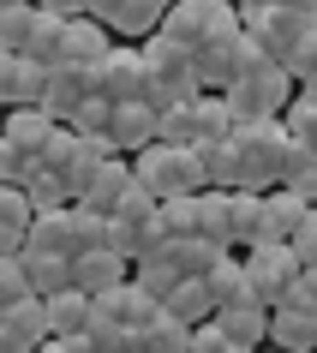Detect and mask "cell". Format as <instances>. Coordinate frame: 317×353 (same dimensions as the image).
Returning <instances> with one entry per match:
<instances>
[{
    "instance_id": "6da1fadb",
    "label": "cell",
    "mask_w": 317,
    "mask_h": 353,
    "mask_svg": "<svg viewBox=\"0 0 317 353\" xmlns=\"http://www.w3.org/2000/svg\"><path fill=\"white\" fill-rule=\"evenodd\" d=\"M162 37L186 42L192 54H204L216 42L240 37V6L234 0H180V6H168V19H162Z\"/></svg>"
},
{
    "instance_id": "7a4b0ae2",
    "label": "cell",
    "mask_w": 317,
    "mask_h": 353,
    "mask_svg": "<svg viewBox=\"0 0 317 353\" xmlns=\"http://www.w3.org/2000/svg\"><path fill=\"white\" fill-rule=\"evenodd\" d=\"M222 96H227V108L240 114V120H281L287 102L299 96V78L287 72V66H276V60H263V66L240 72Z\"/></svg>"
},
{
    "instance_id": "3957f363",
    "label": "cell",
    "mask_w": 317,
    "mask_h": 353,
    "mask_svg": "<svg viewBox=\"0 0 317 353\" xmlns=\"http://www.w3.org/2000/svg\"><path fill=\"white\" fill-rule=\"evenodd\" d=\"M132 174H138L156 198H186V192H204L198 150H192V144H168V138H156L150 150H138V156H132Z\"/></svg>"
},
{
    "instance_id": "277c9868",
    "label": "cell",
    "mask_w": 317,
    "mask_h": 353,
    "mask_svg": "<svg viewBox=\"0 0 317 353\" xmlns=\"http://www.w3.org/2000/svg\"><path fill=\"white\" fill-rule=\"evenodd\" d=\"M294 144L281 120H240L234 126V150H240V186L234 192H269L276 186L281 150Z\"/></svg>"
},
{
    "instance_id": "5b68a950",
    "label": "cell",
    "mask_w": 317,
    "mask_h": 353,
    "mask_svg": "<svg viewBox=\"0 0 317 353\" xmlns=\"http://www.w3.org/2000/svg\"><path fill=\"white\" fill-rule=\"evenodd\" d=\"M245 276H252V294L263 299V305H281L287 299V288H294V276L305 270V263L294 258V245L281 240H263V245H245Z\"/></svg>"
},
{
    "instance_id": "8992f818",
    "label": "cell",
    "mask_w": 317,
    "mask_h": 353,
    "mask_svg": "<svg viewBox=\"0 0 317 353\" xmlns=\"http://www.w3.org/2000/svg\"><path fill=\"white\" fill-rule=\"evenodd\" d=\"M240 24H245V37L258 42L263 54L276 60V66H287V54L299 48V37H305V12H287L281 0H269V6H252V12H240Z\"/></svg>"
},
{
    "instance_id": "52a82bcc",
    "label": "cell",
    "mask_w": 317,
    "mask_h": 353,
    "mask_svg": "<svg viewBox=\"0 0 317 353\" xmlns=\"http://www.w3.org/2000/svg\"><path fill=\"white\" fill-rule=\"evenodd\" d=\"M90 84H96V96H108V102H144V96H150L144 48H138V42H120V48L90 72Z\"/></svg>"
},
{
    "instance_id": "ba28073f",
    "label": "cell",
    "mask_w": 317,
    "mask_h": 353,
    "mask_svg": "<svg viewBox=\"0 0 317 353\" xmlns=\"http://www.w3.org/2000/svg\"><path fill=\"white\" fill-rule=\"evenodd\" d=\"M42 90H48V66L0 48V108H37Z\"/></svg>"
},
{
    "instance_id": "9c48e42d",
    "label": "cell",
    "mask_w": 317,
    "mask_h": 353,
    "mask_svg": "<svg viewBox=\"0 0 317 353\" xmlns=\"http://www.w3.org/2000/svg\"><path fill=\"white\" fill-rule=\"evenodd\" d=\"M108 138L120 156H138L162 138V114L150 108V102H114V120H108Z\"/></svg>"
},
{
    "instance_id": "30bf717a",
    "label": "cell",
    "mask_w": 317,
    "mask_h": 353,
    "mask_svg": "<svg viewBox=\"0 0 317 353\" xmlns=\"http://www.w3.org/2000/svg\"><path fill=\"white\" fill-rule=\"evenodd\" d=\"M120 48V37H114L102 19H90V12H78V19H66V60L72 66H84V72H96L102 60Z\"/></svg>"
},
{
    "instance_id": "8fae6325",
    "label": "cell",
    "mask_w": 317,
    "mask_h": 353,
    "mask_svg": "<svg viewBox=\"0 0 317 353\" xmlns=\"http://www.w3.org/2000/svg\"><path fill=\"white\" fill-rule=\"evenodd\" d=\"M120 281H132V258H120L114 245H96V252H84V258H72V288L78 294H108V288H120Z\"/></svg>"
},
{
    "instance_id": "7c38bea8",
    "label": "cell",
    "mask_w": 317,
    "mask_h": 353,
    "mask_svg": "<svg viewBox=\"0 0 317 353\" xmlns=\"http://www.w3.org/2000/svg\"><path fill=\"white\" fill-rule=\"evenodd\" d=\"M90 72H84V66H72V60H60V66H48V90H42V108L54 114V120H66V126H72V114L84 108V102H90Z\"/></svg>"
},
{
    "instance_id": "4fadbf2b",
    "label": "cell",
    "mask_w": 317,
    "mask_h": 353,
    "mask_svg": "<svg viewBox=\"0 0 317 353\" xmlns=\"http://www.w3.org/2000/svg\"><path fill=\"white\" fill-rule=\"evenodd\" d=\"M60 126H66V120H54L42 102H37V108H6V144H19L30 162H42V156H48V144H54Z\"/></svg>"
},
{
    "instance_id": "5bb4252c",
    "label": "cell",
    "mask_w": 317,
    "mask_h": 353,
    "mask_svg": "<svg viewBox=\"0 0 317 353\" xmlns=\"http://www.w3.org/2000/svg\"><path fill=\"white\" fill-rule=\"evenodd\" d=\"M222 335H234L240 347H269V305H258V299H245V305H216V317H209Z\"/></svg>"
},
{
    "instance_id": "9a60e30c",
    "label": "cell",
    "mask_w": 317,
    "mask_h": 353,
    "mask_svg": "<svg viewBox=\"0 0 317 353\" xmlns=\"http://www.w3.org/2000/svg\"><path fill=\"white\" fill-rule=\"evenodd\" d=\"M126 186H132V162H126V156H108V162L90 174V186L78 192V204L96 210V216H114L120 198H126Z\"/></svg>"
},
{
    "instance_id": "2e32d148",
    "label": "cell",
    "mask_w": 317,
    "mask_h": 353,
    "mask_svg": "<svg viewBox=\"0 0 317 353\" xmlns=\"http://www.w3.org/2000/svg\"><path fill=\"white\" fill-rule=\"evenodd\" d=\"M269 347H281V353H317V312L269 305Z\"/></svg>"
},
{
    "instance_id": "e0dca14e",
    "label": "cell",
    "mask_w": 317,
    "mask_h": 353,
    "mask_svg": "<svg viewBox=\"0 0 317 353\" xmlns=\"http://www.w3.org/2000/svg\"><path fill=\"white\" fill-rule=\"evenodd\" d=\"M305 210H311V204H305L299 192L269 186V192H263V240H281V245H287V240L299 234V222H305ZM263 240H258V245H263Z\"/></svg>"
},
{
    "instance_id": "ac0fdd59",
    "label": "cell",
    "mask_w": 317,
    "mask_h": 353,
    "mask_svg": "<svg viewBox=\"0 0 317 353\" xmlns=\"http://www.w3.org/2000/svg\"><path fill=\"white\" fill-rule=\"evenodd\" d=\"M162 312H168L174 323H186V330H198V323H209V317H216V299H209L204 276H186V281H180V288H174L168 299H162Z\"/></svg>"
},
{
    "instance_id": "d6986e66",
    "label": "cell",
    "mask_w": 317,
    "mask_h": 353,
    "mask_svg": "<svg viewBox=\"0 0 317 353\" xmlns=\"http://www.w3.org/2000/svg\"><path fill=\"white\" fill-rule=\"evenodd\" d=\"M0 317H6V330H12V341H19L24 353H37L42 341H54V335H48V305H42L37 294L19 299V305H6Z\"/></svg>"
},
{
    "instance_id": "ffe728a7",
    "label": "cell",
    "mask_w": 317,
    "mask_h": 353,
    "mask_svg": "<svg viewBox=\"0 0 317 353\" xmlns=\"http://www.w3.org/2000/svg\"><path fill=\"white\" fill-rule=\"evenodd\" d=\"M198 234H204V240L234 245V192H222V186H204V192H198ZM234 252H240V245H234Z\"/></svg>"
},
{
    "instance_id": "44dd1931",
    "label": "cell",
    "mask_w": 317,
    "mask_h": 353,
    "mask_svg": "<svg viewBox=\"0 0 317 353\" xmlns=\"http://www.w3.org/2000/svg\"><path fill=\"white\" fill-rule=\"evenodd\" d=\"M42 305H48V335H54V341H72V335L90 330V294L66 288V294L42 299Z\"/></svg>"
},
{
    "instance_id": "7402d4cb",
    "label": "cell",
    "mask_w": 317,
    "mask_h": 353,
    "mask_svg": "<svg viewBox=\"0 0 317 353\" xmlns=\"http://www.w3.org/2000/svg\"><path fill=\"white\" fill-rule=\"evenodd\" d=\"M276 186H287V192H299L305 204H317V150H305V144H299V138H294V144L281 150Z\"/></svg>"
},
{
    "instance_id": "603a6c76",
    "label": "cell",
    "mask_w": 317,
    "mask_h": 353,
    "mask_svg": "<svg viewBox=\"0 0 317 353\" xmlns=\"http://www.w3.org/2000/svg\"><path fill=\"white\" fill-rule=\"evenodd\" d=\"M204 288H209L216 305H245V299H258V294H252V276H245V258H234V252L204 276ZM258 305H263V299H258Z\"/></svg>"
},
{
    "instance_id": "cb8c5ba5",
    "label": "cell",
    "mask_w": 317,
    "mask_h": 353,
    "mask_svg": "<svg viewBox=\"0 0 317 353\" xmlns=\"http://www.w3.org/2000/svg\"><path fill=\"white\" fill-rule=\"evenodd\" d=\"M192 150H198V168H204V186H222V192L240 186V150H234V138H209V144H192Z\"/></svg>"
},
{
    "instance_id": "d4e9b609",
    "label": "cell",
    "mask_w": 317,
    "mask_h": 353,
    "mask_svg": "<svg viewBox=\"0 0 317 353\" xmlns=\"http://www.w3.org/2000/svg\"><path fill=\"white\" fill-rule=\"evenodd\" d=\"M132 281H138V288H144V294H156V299H168L174 288H180V263H174V252L168 245H162V252H144V258L132 263Z\"/></svg>"
},
{
    "instance_id": "484cf974",
    "label": "cell",
    "mask_w": 317,
    "mask_h": 353,
    "mask_svg": "<svg viewBox=\"0 0 317 353\" xmlns=\"http://www.w3.org/2000/svg\"><path fill=\"white\" fill-rule=\"evenodd\" d=\"M162 19H168L162 0H126L120 19H114V37H120V42H150L156 30H162Z\"/></svg>"
},
{
    "instance_id": "4316f807",
    "label": "cell",
    "mask_w": 317,
    "mask_h": 353,
    "mask_svg": "<svg viewBox=\"0 0 317 353\" xmlns=\"http://www.w3.org/2000/svg\"><path fill=\"white\" fill-rule=\"evenodd\" d=\"M24 270H30V288L37 299H54L72 288V258H54V252H24Z\"/></svg>"
},
{
    "instance_id": "83f0119b",
    "label": "cell",
    "mask_w": 317,
    "mask_h": 353,
    "mask_svg": "<svg viewBox=\"0 0 317 353\" xmlns=\"http://www.w3.org/2000/svg\"><path fill=\"white\" fill-rule=\"evenodd\" d=\"M168 252H174V263H180V276H209V270H216V263H222L234 245L192 234V240H168Z\"/></svg>"
},
{
    "instance_id": "f1b7e54d",
    "label": "cell",
    "mask_w": 317,
    "mask_h": 353,
    "mask_svg": "<svg viewBox=\"0 0 317 353\" xmlns=\"http://www.w3.org/2000/svg\"><path fill=\"white\" fill-rule=\"evenodd\" d=\"M192 114H198V144H209V138H234V126H240V114L227 108L222 90H204L198 102H192Z\"/></svg>"
},
{
    "instance_id": "f546056e",
    "label": "cell",
    "mask_w": 317,
    "mask_h": 353,
    "mask_svg": "<svg viewBox=\"0 0 317 353\" xmlns=\"http://www.w3.org/2000/svg\"><path fill=\"white\" fill-rule=\"evenodd\" d=\"M24 54L37 60V66H60L66 60V19H54V12L37 6V30H30V48Z\"/></svg>"
},
{
    "instance_id": "4dcf8cb0",
    "label": "cell",
    "mask_w": 317,
    "mask_h": 353,
    "mask_svg": "<svg viewBox=\"0 0 317 353\" xmlns=\"http://www.w3.org/2000/svg\"><path fill=\"white\" fill-rule=\"evenodd\" d=\"M132 353H192V330H186V323H174V317L162 312L156 323H144V330H138Z\"/></svg>"
},
{
    "instance_id": "1f68e13d",
    "label": "cell",
    "mask_w": 317,
    "mask_h": 353,
    "mask_svg": "<svg viewBox=\"0 0 317 353\" xmlns=\"http://www.w3.org/2000/svg\"><path fill=\"white\" fill-rule=\"evenodd\" d=\"M24 198H30L37 216H48V210H66V204H72V186H66L60 168H37V174L24 180Z\"/></svg>"
},
{
    "instance_id": "d6a6232c",
    "label": "cell",
    "mask_w": 317,
    "mask_h": 353,
    "mask_svg": "<svg viewBox=\"0 0 317 353\" xmlns=\"http://www.w3.org/2000/svg\"><path fill=\"white\" fill-rule=\"evenodd\" d=\"M30 30H37V0L0 6V48H6V54H24V48H30Z\"/></svg>"
},
{
    "instance_id": "836d02e7",
    "label": "cell",
    "mask_w": 317,
    "mask_h": 353,
    "mask_svg": "<svg viewBox=\"0 0 317 353\" xmlns=\"http://www.w3.org/2000/svg\"><path fill=\"white\" fill-rule=\"evenodd\" d=\"M263 240V192H234V245H258Z\"/></svg>"
},
{
    "instance_id": "e575fe53",
    "label": "cell",
    "mask_w": 317,
    "mask_h": 353,
    "mask_svg": "<svg viewBox=\"0 0 317 353\" xmlns=\"http://www.w3.org/2000/svg\"><path fill=\"white\" fill-rule=\"evenodd\" d=\"M156 222H162L168 240H192V234H198V192H186V198H162Z\"/></svg>"
},
{
    "instance_id": "d590c367",
    "label": "cell",
    "mask_w": 317,
    "mask_h": 353,
    "mask_svg": "<svg viewBox=\"0 0 317 353\" xmlns=\"http://www.w3.org/2000/svg\"><path fill=\"white\" fill-rule=\"evenodd\" d=\"M281 126H287V138H299L305 150H317V102L305 90L287 102V114H281Z\"/></svg>"
},
{
    "instance_id": "8d00e7d4",
    "label": "cell",
    "mask_w": 317,
    "mask_h": 353,
    "mask_svg": "<svg viewBox=\"0 0 317 353\" xmlns=\"http://www.w3.org/2000/svg\"><path fill=\"white\" fill-rule=\"evenodd\" d=\"M37 288H30V270H24V252L19 258H0V312L6 305H19V299H30Z\"/></svg>"
},
{
    "instance_id": "74e56055",
    "label": "cell",
    "mask_w": 317,
    "mask_h": 353,
    "mask_svg": "<svg viewBox=\"0 0 317 353\" xmlns=\"http://www.w3.org/2000/svg\"><path fill=\"white\" fill-rule=\"evenodd\" d=\"M162 138H168V144H198V114H192V102L162 108Z\"/></svg>"
},
{
    "instance_id": "f35d334b",
    "label": "cell",
    "mask_w": 317,
    "mask_h": 353,
    "mask_svg": "<svg viewBox=\"0 0 317 353\" xmlns=\"http://www.w3.org/2000/svg\"><path fill=\"white\" fill-rule=\"evenodd\" d=\"M30 174H37V162H30L19 144H6V138H0V180H6V186H24Z\"/></svg>"
},
{
    "instance_id": "ab89813d",
    "label": "cell",
    "mask_w": 317,
    "mask_h": 353,
    "mask_svg": "<svg viewBox=\"0 0 317 353\" xmlns=\"http://www.w3.org/2000/svg\"><path fill=\"white\" fill-rule=\"evenodd\" d=\"M108 120H114V102L90 90V102H84V108L72 114V132H108Z\"/></svg>"
},
{
    "instance_id": "60d3db41",
    "label": "cell",
    "mask_w": 317,
    "mask_h": 353,
    "mask_svg": "<svg viewBox=\"0 0 317 353\" xmlns=\"http://www.w3.org/2000/svg\"><path fill=\"white\" fill-rule=\"evenodd\" d=\"M192 353H252V347H240V341L222 335L216 323H198V330H192Z\"/></svg>"
},
{
    "instance_id": "b9f144b4",
    "label": "cell",
    "mask_w": 317,
    "mask_h": 353,
    "mask_svg": "<svg viewBox=\"0 0 317 353\" xmlns=\"http://www.w3.org/2000/svg\"><path fill=\"white\" fill-rule=\"evenodd\" d=\"M311 66H317V19L305 24V37H299V48H294V54H287V72H294L299 84L311 78Z\"/></svg>"
},
{
    "instance_id": "7bdbcfd3",
    "label": "cell",
    "mask_w": 317,
    "mask_h": 353,
    "mask_svg": "<svg viewBox=\"0 0 317 353\" xmlns=\"http://www.w3.org/2000/svg\"><path fill=\"white\" fill-rule=\"evenodd\" d=\"M287 245H294V258L305 263V270H311V263H317V204L305 210V222H299V234H294V240H287Z\"/></svg>"
},
{
    "instance_id": "ee69618b",
    "label": "cell",
    "mask_w": 317,
    "mask_h": 353,
    "mask_svg": "<svg viewBox=\"0 0 317 353\" xmlns=\"http://www.w3.org/2000/svg\"><path fill=\"white\" fill-rule=\"evenodd\" d=\"M24 240H30V228H12L6 216H0V258H19Z\"/></svg>"
},
{
    "instance_id": "f6af8a7d",
    "label": "cell",
    "mask_w": 317,
    "mask_h": 353,
    "mask_svg": "<svg viewBox=\"0 0 317 353\" xmlns=\"http://www.w3.org/2000/svg\"><path fill=\"white\" fill-rule=\"evenodd\" d=\"M120 6H126V0H84V12H90V19H102L114 30V19H120Z\"/></svg>"
},
{
    "instance_id": "bcb514c9",
    "label": "cell",
    "mask_w": 317,
    "mask_h": 353,
    "mask_svg": "<svg viewBox=\"0 0 317 353\" xmlns=\"http://www.w3.org/2000/svg\"><path fill=\"white\" fill-rule=\"evenodd\" d=\"M42 12H54V19H78L84 12V0H37Z\"/></svg>"
},
{
    "instance_id": "7dc6e473",
    "label": "cell",
    "mask_w": 317,
    "mask_h": 353,
    "mask_svg": "<svg viewBox=\"0 0 317 353\" xmlns=\"http://www.w3.org/2000/svg\"><path fill=\"white\" fill-rule=\"evenodd\" d=\"M37 353H90V341L84 335H72V341H42Z\"/></svg>"
},
{
    "instance_id": "c3c4849f",
    "label": "cell",
    "mask_w": 317,
    "mask_h": 353,
    "mask_svg": "<svg viewBox=\"0 0 317 353\" xmlns=\"http://www.w3.org/2000/svg\"><path fill=\"white\" fill-rule=\"evenodd\" d=\"M287 12H305V19H317V0H281Z\"/></svg>"
},
{
    "instance_id": "681fc988",
    "label": "cell",
    "mask_w": 317,
    "mask_h": 353,
    "mask_svg": "<svg viewBox=\"0 0 317 353\" xmlns=\"http://www.w3.org/2000/svg\"><path fill=\"white\" fill-rule=\"evenodd\" d=\"M0 353H24L19 341H12V330H6V317H0Z\"/></svg>"
},
{
    "instance_id": "f907efd6",
    "label": "cell",
    "mask_w": 317,
    "mask_h": 353,
    "mask_svg": "<svg viewBox=\"0 0 317 353\" xmlns=\"http://www.w3.org/2000/svg\"><path fill=\"white\" fill-rule=\"evenodd\" d=\"M234 6H240V12H252V6H269V0H234Z\"/></svg>"
},
{
    "instance_id": "816d5d0a",
    "label": "cell",
    "mask_w": 317,
    "mask_h": 353,
    "mask_svg": "<svg viewBox=\"0 0 317 353\" xmlns=\"http://www.w3.org/2000/svg\"><path fill=\"white\" fill-rule=\"evenodd\" d=\"M305 281H311V288H317V263H311V270H305Z\"/></svg>"
},
{
    "instance_id": "f5cc1de1",
    "label": "cell",
    "mask_w": 317,
    "mask_h": 353,
    "mask_svg": "<svg viewBox=\"0 0 317 353\" xmlns=\"http://www.w3.org/2000/svg\"><path fill=\"white\" fill-rule=\"evenodd\" d=\"M0 138H6V108H0Z\"/></svg>"
},
{
    "instance_id": "db71d44e",
    "label": "cell",
    "mask_w": 317,
    "mask_h": 353,
    "mask_svg": "<svg viewBox=\"0 0 317 353\" xmlns=\"http://www.w3.org/2000/svg\"><path fill=\"white\" fill-rule=\"evenodd\" d=\"M258 353H281V347H258Z\"/></svg>"
},
{
    "instance_id": "11a10c76",
    "label": "cell",
    "mask_w": 317,
    "mask_h": 353,
    "mask_svg": "<svg viewBox=\"0 0 317 353\" xmlns=\"http://www.w3.org/2000/svg\"><path fill=\"white\" fill-rule=\"evenodd\" d=\"M0 198H6V180H0Z\"/></svg>"
},
{
    "instance_id": "9f6ffc18",
    "label": "cell",
    "mask_w": 317,
    "mask_h": 353,
    "mask_svg": "<svg viewBox=\"0 0 317 353\" xmlns=\"http://www.w3.org/2000/svg\"><path fill=\"white\" fill-rule=\"evenodd\" d=\"M162 6H180V0H162Z\"/></svg>"
}]
</instances>
